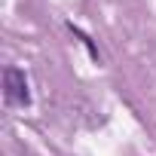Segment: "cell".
Listing matches in <instances>:
<instances>
[{
  "label": "cell",
  "instance_id": "cell-1",
  "mask_svg": "<svg viewBox=\"0 0 156 156\" xmlns=\"http://www.w3.org/2000/svg\"><path fill=\"white\" fill-rule=\"evenodd\" d=\"M3 98L6 104H16V107H28L31 104V92H28V76L22 67L9 64L3 70Z\"/></svg>",
  "mask_w": 156,
  "mask_h": 156
},
{
  "label": "cell",
  "instance_id": "cell-2",
  "mask_svg": "<svg viewBox=\"0 0 156 156\" xmlns=\"http://www.w3.org/2000/svg\"><path fill=\"white\" fill-rule=\"evenodd\" d=\"M70 31H73V37H76V40H80V43H83V46L89 49V55H92V58L98 61V49H95V43H92V37H89V34H83V31L76 28V25H70Z\"/></svg>",
  "mask_w": 156,
  "mask_h": 156
}]
</instances>
